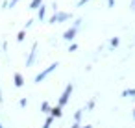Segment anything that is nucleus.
<instances>
[{"label":"nucleus","instance_id":"11","mask_svg":"<svg viewBox=\"0 0 135 128\" xmlns=\"http://www.w3.org/2000/svg\"><path fill=\"white\" fill-rule=\"evenodd\" d=\"M52 119H54V117H48V119H46V122H45V126H43V128H50V124H52Z\"/></svg>","mask_w":135,"mask_h":128},{"label":"nucleus","instance_id":"21","mask_svg":"<svg viewBox=\"0 0 135 128\" xmlns=\"http://www.w3.org/2000/svg\"><path fill=\"white\" fill-rule=\"evenodd\" d=\"M81 128H91V126H89V124H87V126H81Z\"/></svg>","mask_w":135,"mask_h":128},{"label":"nucleus","instance_id":"19","mask_svg":"<svg viewBox=\"0 0 135 128\" xmlns=\"http://www.w3.org/2000/svg\"><path fill=\"white\" fill-rule=\"evenodd\" d=\"M76 48H78V45H70V47H69V52H74Z\"/></svg>","mask_w":135,"mask_h":128},{"label":"nucleus","instance_id":"23","mask_svg":"<svg viewBox=\"0 0 135 128\" xmlns=\"http://www.w3.org/2000/svg\"><path fill=\"white\" fill-rule=\"evenodd\" d=\"M0 128H2V124H0Z\"/></svg>","mask_w":135,"mask_h":128},{"label":"nucleus","instance_id":"6","mask_svg":"<svg viewBox=\"0 0 135 128\" xmlns=\"http://www.w3.org/2000/svg\"><path fill=\"white\" fill-rule=\"evenodd\" d=\"M15 85H17V87H22V85H24V78H22L21 72H15Z\"/></svg>","mask_w":135,"mask_h":128},{"label":"nucleus","instance_id":"13","mask_svg":"<svg viewBox=\"0 0 135 128\" xmlns=\"http://www.w3.org/2000/svg\"><path fill=\"white\" fill-rule=\"evenodd\" d=\"M81 113H83V109H78V111H76V115H74V119H76V121H80V117H81Z\"/></svg>","mask_w":135,"mask_h":128},{"label":"nucleus","instance_id":"16","mask_svg":"<svg viewBox=\"0 0 135 128\" xmlns=\"http://www.w3.org/2000/svg\"><path fill=\"white\" fill-rule=\"evenodd\" d=\"M80 24H81V19H76V22H74V24H72V26H74V28H78V26H80Z\"/></svg>","mask_w":135,"mask_h":128},{"label":"nucleus","instance_id":"12","mask_svg":"<svg viewBox=\"0 0 135 128\" xmlns=\"http://www.w3.org/2000/svg\"><path fill=\"white\" fill-rule=\"evenodd\" d=\"M41 109H43V111H48V109H50V106H48L46 102H43V104H41Z\"/></svg>","mask_w":135,"mask_h":128},{"label":"nucleus","instance_id":"17","mask_svg":"<svg viewBox=\"0 0 135 128\" xmlns=\"http://www.w3.org/2000/svg\"><path fill=\"white\" fill-rule=\"evenodd\" d=\"M17 39H19V41H24V30L19 34V37H17Z\"/></svg>","mask_w":135,"mask_h":128},{"label":"nucleus","instance_id":"9","mask_svg":"<svg viewBox=\"0 0 135 128\" xmlns=\"http://www.w3.org/2000/svg\"><path fill=\"white\" fill-rule=\"evenodd\" d=\"M52 117H61V108H59V106L52 109Z\"/></svg>","mask_w":135,"mask_h":128},{"label":"nucleus","instance_id":"5","mask_svg":"<svg viewBox=\"0 0 135 128\" xmlns=\"http://www.w3.org/2000/svg\"><path fill=\"white\" fill-rule=\"evenodd\" d=\"M76 30H78V28H74V26H72V28H69V30L63 34V39H65V41H72V39H74V35H76Z\"/></svg>","mask_w":135,"mask_h":128},{"label":"nucleus","instance_id":"10","mask_svg":"<svg viewBox=\"0 0 135 128\" xmlns=\"http://www.w3.org/2000/svg\"><path fill=\"white\" fill-rule=\"evenodd\" d=\"M129 95H135V89H126L122 93V97H129Z\"/></svg>","mask_w":135,"mask_h":128},{"label":"nucleus","instance_id":"14","mask_svg":"<svg viewBox=\"0 0 135 128\" xmlns=\"http://www.w3.org/2000/svg\"><path fill=\"white\" fill-rule=\"evenodd\" d=\"M87 2H91V0H80V2H78V8H81V6H85Z\"/></svg>","mask_w":135,"mask_h":128},{"label":"nucleus","instance_id":"18","mask_svg":"<svg viewBox=\"0 0 135 128\" xmlns=\"http://www.w3.org/2000/svg\"><path fill=\"white\" fill-rule=\"evenodd\" d=\"M117 45H118V39H117V37H115V39H111V47H117Z\"/></svg>","mask_w":135,"mask_h":128},{"label":"nucleus","instance_id":"20","mask_svg":"<svg viewBox=\"0 0 135 128\" xmlns=\"http://www.w3.org/2000/svg\"><path fill=\"white\" fill-rule=\"evenodd\" d=\"M72 128H80V124H78V122H76V124H74V126H72Z\"/></svg>","mask_w":135,"mask_h":128},{"label":"nucleus","instance_id":"1","mask_svg":"<svg viewBox=\"0 0 135 128\" xmlns=\"http://www.w3.org/2000/svg\"><path fill=\"white\" fill-rule=\"evenodd\" d=\"M57 67H59V63H57V61H56V63H52L50 67H46V69H45L43 72H39V74L35 76V84H41V82H43V80H45V78H46V76H48L50 72H54V71H56Z\"/></svg>","mask_w":135,"mask_h":128},{"label":"nucleus","instance_id":"7","mask_svg":"<svg viewBox=\"0 0 135 128\" xmlns=\"http://www.w3.org/2000/svg\"><path fill=\"white\" fill-rule=\"evenodd\" d=\"M43 6V0H32V4H30V10H39Z\"/></svg>","mask_w":135,"mask_h":128},{"label":"nucleus","instance_id":"4","mask_svg":"<svg viewBox=\"0 0 135 128\" xmlns=\"http://www.w3.org/2000/svg\"><path fill=\"white\" fill-rule=\"evenodd\" d=\"M35 52H37V43L32 45V52H30V56H28V60H26V67H30V65L33 63V60H35Z\"/></svg>","mask_w":135,"mask_h":128},{"label":"nucleus","instance_id":"3","mask_svg":"<svg viewBox=\"0 0 135 128\" xmlns=\"http://www.w3.org/2000/svg\"><path fill=\"white\" fill-rule=\"evenodd\" d=\"M72 89H74V87H72V84H69V85L65 87V91H63V95H61V98H59V108H61V106H65V104L69 102V97H70Z\"/></svg>","mask_w":135,"mask_h":128},{"label":"nucleus","instance_id":"22","mask_svg":"<svg viewBox=\"0 0 135 128\" xmlns=\"http://www.w3.org/2000/svg\"><path fill=\"white\" fill-rule=\"evenodd\" d=\"M133 117H135V111H133Z\"/></svg>","mask_w":135,"mask_h":128},{"label":"nucleus","instance_id":"2","mask_svg":"<svg viewBox=\"0 0 135 128\" xmlns=\"http://www.w3.org/2000/svg\"><path fill=\"white\" fill-rule=\"evenodd\" d=\"M72 15L70 13H65V11H57V13H54V17L50 19V24H59V22H65V21H69Z\"/></svg>","mask_w":135,"mask_h":128},{"label":"nucleus","instance_id":"15","mask_svg":"<svg viewBox=\"0 0 135 128\" xmlns=\"http://www.w3.org/2000/svg\"><path fill=\"white\" fill-rule=\"evenodd\" d=\"M19 2H21V0H11V2H9V6H11V8H15Z\"/></svg>","mask_w":135,"mask_h":128},{"label":"nucleus","instance_id":"8","mask_svg":"<svg viewBox=\"0 0 135 128\" xmlns=\"http://www.w3.org/2000/svg\"><path fill=\"white\" fill-rule=\"evenodd\" d=\"M45 15H46V8H45V6H41V8H39V11H37V19H39V21H43V19H45Z\"/></svg>","mask_w":135,"mask_h":128}]
</instances>
